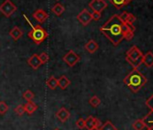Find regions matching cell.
I'll return each instance as SVG.
<instances>
[{
	"label": "cell",
	"mask_w": 153,
	"mask_h": 130,
	"mask_svg": "<svg viewBox=\"0 0 153 130\" xmlns=\"http://www.w3.org/2000/svg\"><path fill=\"white\" fill-rule=\"evenodd\" d=\"M101 16H102V13L93 12V13H92V19H93V20H96V21H98V20L101 18Z\"/></svg>",
	"instance_id": "cell-32"
},
{
	"label": "cell",
	"mask_w": 153,
	"mask_h": 130,
	"mask_svg": "<svg viewBox=\"0 0 153 130\" xmlns=\"http://www.w3.org/2000/svg\"><path fill=\"white\" fill-rule=\"evenodd\" d=\"M143 55L142 52L136 45H133L127 51L125 59L133 69H138L142 64Z\"/></svg>",
	"instance_id": "cell-3"
},
{
	"label": "cell",
	"mask_w": 153,
	"mask_h": 130,
	"mask_svg": "<svg viewBox=\"0 0 153 130\" xmlns=\"http://www.w3.org/2000/svg\"><path fill=\"white\" fill-rule=\"evenodd\" d=\"M76 127L79 128V129L86 128V119H84L82 117L78 119V120H76Z\"/></svg>",
	"instance_id": "cell-27"
},
{
	"label": "cell",
	"mask_w": 153,
	"mask_h": 130,
	"mask_svg": "<svg viewBox=\"0 0 153 130\" xmlns=\"http://www.w3.org/2000/svg\"><path fill=\"white\" fill-rule=\"evenodd\" d=\"M88 102L94 108H97V107H98L101 104V100H100V99L97 96H93L92 98H90Z\"/></svg>",
	"instance_id": "cell-23"
},
{
	"label": "cell",
	"mask_w": 153,
	"mask_h": 130,
	"mask_svg": "<svg viewBox=\"0 0 153 130\" xmlns=\"http://www.w3.org/2000/svg\"><path fill=\"white\" fill-rule=\"evenodd\" d=\"M24 107H25V112H26V113H28L29 115L33 114V113L37 110V108H38L37 105H36V104H34L32 100L27 101V103H26L25 105H24Z\"/></svg>",
	"instance_id": "cell-17"
},
{
	"label": "cell",
	"mask_w": 153,
	"mask_h": 130,
	"mask_svg": "<svg viewBox=\"0 0 153 130\" xmlns=\"http://www.w3.org/2000/svg\"><path fill=\"white\" fill-rule=\"evenodd\" d=\"M28 23L32 26V30L28 33V37L31 38L36 44H38V45L41 44L48 37L47 31L43 27H42L41 25H39L33 26L30 23V21H28Z\"/></svg>",
	"instance_id": "cell-4"
},
{
	"label": "cell",
	"mask_w": 153,
	"mask_h": 130,
	"mask_svg": "<svg viewBox=\"0 0 153 130\" xmlns=\"http://www.w3.org/2000/svg\"><path fill=\"white\" fill-rule=\"evenodd\" d=\"M15 112H16V114H17V115L20 116V117L23 116V115L25 113L24 105H18V106L15 108Z\"/></svg>",
	"instance_id": "cell-28"
},
{
	"label": "cell",
	"mask_w": 153,
	"mask_h": 130,
	"mask_svg": "<svg viewBox=\"0 0 153 130\" xmlns=\"http://www.w3.org/2000/svg\"><path fill=\"white\" fill-rule=\"evenodd\" d=\"M33 17L38 21L39 23L42 24L44 23V21L49 17V15L46 11H44L43 9H37L35 12H33Z\"/></svg>",
	"instance_id": "cell-11"
},
{
	"label": "cell",
	"mask_w": 153,
	"mask_h": 130,
	"mask_svg": "<svg viewBox=\"0 0 153 130\" xmlns=\"http://www.w3.org/2000/svg\"><path fill=\"white\" fill-rule=\"evenodd\" d=\"M148 80L147 78L140 72L138 69H133L124 79L123 82L124 84L132 91V92H138L146 83Z\"/></svg>",
	"instance_id": "cell-2"
},
{
	"label": "cell",
	"mask_w": 153,
	"mask_h": 130,
	"mask_svg": "<svg viewBox=\"0 0 153 130\" xmlns=\"http://www.w3.org/2000/svg\"><path fill=\"white\" fill-rule=\"evenodd\" d=\"M76 19H78V21L84 26H87L88 25H89L90 22L93 20L92 14L86 8H84L78 16H76Z\"/></svg>",
	"instance_id": "cell-8"
},
{
	"label": "cell",
	"mask_w": 153,
	"mask_h": 130,
	"mask_svg": "<svg viewBox=\"0 0 153 130\" xmlns=\"http://www.w3.org/2000/svg\"><path fill=\"white\" fill-rule=\"evenodd\" d=\"M62 60L64 62L67 63V65H68V67H73L80 61V56L78 55L72 50H70L63 56Z\"/></svg>",
	"instance_id": "cell-6"
},
{
	"label": "cell",
	"mask_w": 153,
	"mask_h": 130,
	"mask_svg": "<svg viewBox=\"0 0 153 130\" xmlns=\"http://www.w3.org/2000/svg\"><path fill=\"white\" fill-rule=\"evenodd\" d=\"M109 1L116 7V9H121L122 7L127 6L131 2V0H109Z\"/></svg>",
	"instance_id": "cell-18"
},
{
	"label": "cell",
	"mask_w": 153,
	"mask_h": 130,
	"mask_svg": "<svg viewBox=\"0 0 153 130\" xmlns=\"http://www.w3.org/2000/svg\"><path fill=\"white\" fill-rule=\"evenodd\" d=\"M17 7L13 4L11 0H5V1L0 5V13L4 15L6 17H10L16 11Z\"/></svg>",
	"instance_id": "cell-5"
},
{
	"label": "cell",
	"mask_w": 153,
	"mask_h": 130,
	"mask_svg": "<svg viewBox=\"0 0 153 130\" xmlns=\"http://www.w3.org/2000/svg\"><path fill=\"white\" fill-rule=\"evenodd\" d=\"M147 130H153V126H148Z\"/></svg>",
	"instance_id": "cell-34"
},
{
	"label": "cell",
	"mask_w": 153,
	"mask_h": 130,
	"mask_svg": "<svg viewBox=\"0 0 153 130\" xmlns=\"http://www.w3.org/2000/svg\"><path fill=\"white\" fill-rule=\"evenodd\" d=\"M23 98L25 99H26L27 101H30L34 98V93L33 91H31L30 90H27L23 93Z\"/></svg>",
	"instance_id": "cell-24"
},
{
	"label": "cell",
	"mask_w": 153,
	"mask_h": 130,
	"mask_svg": "<svg viewBox=\"0 0 153 130\" xmlns=\"http://www.w3.org/2000/svg\"><path fill=\"white\" fill-rule=\"evenodd\" d=\"M47 86L49 87V89L54 90L58 88V79H56L54 76H51V78H49L46 81Z\"/></svg>",
	"instance_id": "cell-20"
},
{
	"label": "cell",
	"mask_w": 153,
	"mask_h": 130,
	"mask_svg": "<svg viewBox=\"0 0 153 130\" xmlns=\"http://www.w3.org/2000/svg\"><path fill=\"white\" fill-rule=\"evenodd\" d=\"M27 63L30 67H32L33 70H37L39 69L41 66H42V61L39 58V55L38 54H33L28 60H27Z\"/></svg>",
	"instance_id": "cell-9"
},
{
	"label": "cell",
	"mask_w": 153,
	"mask_h": 130,
	"mask_svg": "<svg viewBox=\"0 0 153 130\" xmlns=\"http://www.w3.org/2000/svg\"><path fill=\"white\" fill-rule=\"evenodd\" d=\"M135 21H136V17H135V16L130 13V14H129L128 18H127V19H126V21H125V24H127V25H133Z\"/></svg>",
	"instance_id": "cell-29"
},
{
	"label": "cell",
	"mask_w": 153,
	"mask_h": 130,
	"mask_svg": "<svg viewBox=\"0 0 153 130\" xmlns=\"http://www.w3.org/2000/svg\"><path fill=\"white\" fill-rule=\"evenodd\" d=\"M9 107L7 105L5 101H0V115H4L7 112Z\"/></svg>",
	"instance_id": "cell-25"
},
{
	"label": "cell",
	"mask_w": 153,
	"mask_h": 130,
	"mask_svg": "<svg viewBox=\"0 0 153 130\" xmlns=\"http://www.w3.org/2000/svg\"><path fill=\"white\" fill-rule=\"evenodd\" d=\"M98 48H99L98 43H97L95 40H93V39L89 40V41L85 44V49H86V51H87L88 52H89V53H95V52L98 50Z\"/></svg>",
	"instance_id": "cell-13"
},
{
	"label": "cell",
	"mask_w": 153,
	"mask_h": 130,
	"mask_svg": "<svg viewBox=\"0 0 153 130\" xmlns=\"http://www.w3.org/2000/svg\"><path fill=\"white\" fill-rule=\"evenodd\" d=\"M54 130H59V129H58V128H56V129H54Z\"/></svg>",
	"instance_id": "cell-35"
},
{
	"label": "cell",
	"mask_w": 153,
	"mask_h": 130,
	"mask_svg": "<svg viewBox=\"0 0 153 130\" xmlns=\"http://www.w3.org/2000/svg\"><path fill=\"white\" fill-rule=\"evenodd\" d=\"M9 34H10V36H11L15 41H18V40L23 36L24 32L20 29V27L15 26V27H13V28L10 30Z\"/></svg>",
	"instance_id": "cell-15"
},
{
	"label": "cell",
	"mask_w": 153,
	"mask_h": 130,
	"mask_svg": "<svg viewBox=\"0 0 153 130\" xmlns=\"http://www.w3.org/2000/svg\"><path fill=\"white\" fill-rule=\"evenodd\" d=\"M100 32L113 43L117 46L123 39L131 41L134 36V25L123 23L118 15L112 16L100 28Z\"/></svg>",
	"instance_id": "cell-1"
},
{
	"label": "cell",
	"mask_w": 153,
	"mask_h": 130,
	"mask_svg": "<svg viewBox=\"0 0 153 130\" xmlns=\"http://www.w3.org/2000/svg\"><path fill=\"white\" fill-rule=\"evenodd\" d=\"M39 58L42 61V64H45L49 61L50 60V56L47 52H42L40 55H39Z\"/></svg>",
	"instance_id": "cell-26"
},
{
	"label": "cell",
	"mask_w": 153,
	"mask_h": 130,
	"mask_svg": "<svg viewBox=\"0 0 153 130\" xmlns=\"http://www.w3.org/2000/svg\"><path fill=\"white\" fill-rule=\"evenodd\" d=\"M51 11H52V13H53L55 16H61V15L64 13L65 7H64L63 5H61V4H59V3H57V4H55V5L53 6V7L51 8Z\"/></svg>",
	"instance_id": "cell-19"
},
{
	"label": "cell",
	"mask_w": 153,
	"mask_h": 130,
	"mask_svg": "<svg viewBox=\"0 0 153 130\" xmlns=\"http://www.w3.org/2000/svg\"><path fill=\"white\" fill-rule=\"evenodd\" d=\"M70 85V81L65 76L62 75L58 79V87H59L61 90H66Z\"/></svg>",
	"instance_id": "cell-16"
},
{
	"label": "cell",
	"mask_w": 153,
	"mask_h": 130,
	"mask_svg": "<svg viewBox=\"0 0 153 130\" xmlns=\"http://www.w3.org/2000/svg\"><path fill=\"white\" fill-rule=\"evenodd\" d=\"M56 1H59V0H56Z\"/></svg>",
	"instance_id": "cell-36"
},
{
	"label": "cell",
	"mask_w": 153,
	"mask_h": 130,
	"mask_svg": "<svg viewBox=\"0 0 153 130\" xmlns=\"http://www.w3.org/2000/svg\"><path fill=\"white\" fill-rule=\"evenodd\" d=\"M101 126H102L101 121L98 118L94 117L93 116H89L86 119V128L88 130H89L93 127H100Z\"/></svg>",
	"instance_id": "cell-10"
},
{
	"label": "cell",
	"mask_w": 153,
	"mask_h": 130,
	"mask_svg": "<svg viewBox=\"0 0 153 130\" xmlns=\"http://www.w3.org/2000/svg\"><path fill=\"white\" fill-rule=\"evenodd\" d=\"M147 126V124L143 121V119H137L133 122L132 127L134 130H143Z\"/></svg>",
	"instance_id": "cell-21"
},
{
	"label": "cell",
	"mask_w": 153,
	"mask_h": 130,
	"mask_svg": "<svg viewBox=\"0 0 153 130\" xmlns=\"http://www.w3.org/2000/svg\"><path fill=\"white\" fill-rule=\"evenodd\" d=\"M142 63L145 65L147 68L153 67V52L149 51L143 55V61Z\"/></svg>",
	"instance_id": "cell-14"
},
{
	"label": "cell",
	"mask_w": 153,
	"mask_h": 130,
	"mask_svg": "<svg viewBox=\"0 0 153 130\" xmlns=\"http://www.w3.org/2000/svg\"><path fill=\"white\" fill-rule=\"evenodd\" d=\"M100 130H117V127L110 120H107L100 126Z\"/></svg>",
	"instance_id": "cell-22"
},
{
	"label": "cell",
	"mask_w": 153,
	"mask_h": 130,
	"mask_svg": "<svg viewBox=\"0 0 153 130\" xmlns=\"http://www.w3.org/2000/svg\"><path fill=\"white\" fill-rule=\"evenodd\" d=\"M89 130H100V127H93V128H91Z\"/></svg>",
	"instance_id": "cell-33"
},
{
	"label": "cell",
	"mask_w": 153,
	"mask_h": 130,
	"mask_svg": "<svg viewBox=\"0 0 153 130\" xmlns=\"http://www.w3.org/2000/svg\"><path fill=\"white\" fill-rule=\"evenodd\" d=\"M88 7L93 12L102 13L107 7V3L105 0H91L88 4Z\"/></svg>",
	"instance_id": "cell-7"
},
{
	"label": "cell",
	"mask_w": 153,
	"mask_h": 130,
	"mask_svg": "<svg viewBox=\"0 0 153 130\" xmlns=\"http://www.w3.org/2000/svg\"><path fill=\"white\" fill-rule=\"evenodd\" d=\"M56 117L61 122H66L70 117V113L66 108H61L56 112Z\"/></svg>",
	"instance_id": "cell-12"
},
{
	"label": "cell",
	"mask_w": 153,
	"mask_h": 130,
	"mask_svg": "<svg viewBox=\"0 0 153 130\" xmlns=\"http://www.w3.org/2000/svg\"><path fill=\"white\" fill-rule=\"evenodd\" d=\"M146 106H147L150 110H153V94L146 100Z\"/></svg>",
	"instance_id": "cell-31"
},
{
	"label": "cell",
	"mask_w": 153,
	"mask_h": 130,
	"mask_svg": "<svg viewBox=\"0 0 153 130\" xmlns=\"http://www.w3.org/2000/svg\"><path fill=\"white\" fill-rule=\"evenodd\" d=\"M143 121L147 124V123H153V110H150V112L143 118Z\"/></svg>",
	"instance_id": "cell-30"
}]
</instances>
